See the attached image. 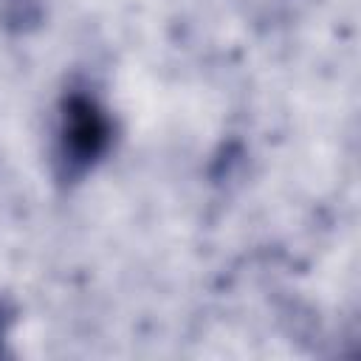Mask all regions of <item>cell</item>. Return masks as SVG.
Returning a JSON list of instances; mask_svg holds the SVG:
<instances>
[{
  "mask_svg": "<svg viewBox=\"0 0 361 361\" xmlns=\"http://www.w3.org/2000/svg\"><path fill=\"white\" fill-rule=\"evenodd\" d=\"M107 138V127L104 118L99 116V110L90 102H76L71 104L68 116H65V155H71V161L85 164L87 158H93L102 144Z\"/></svg>",
  "mask_w": 361,
  "mask_h": 361,
  "instance_id": "cell-1",
  "label": "cell"
}]
</instances>
